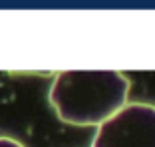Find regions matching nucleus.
<instances>
[{
    "label": "nucleus",
    "mask_w": 155,
    "mask_h": 147,
    "mask_svg": "<svg viewBox=\"0 0 155 147\" xmlns=\"http://www.w3.org/2000/svg\"><path fill=\"white\" fill-rule=\"evenodd\" d=\"M129 80L115 70H66L54 78L48 100L72 125H100L127 103Z\"/></svg>",
    "instance_id": "obj_1"
},
{
    "label": "nucleus",
    "mask_w": 155,
    "mask_h": 147,
    "mask_svg": "<svg viewBox=\"0 0 155 147\" xmlns=\"http://www.w3.org/2000/svg\"><path fill=\"white\" fill-rule=\"evenodd\" d=\"M91 147H155V106L125 103L100 123Z\"/></svg>",
    "instance_id": "obj_2"
},
{
    "label": "nucleus",
    "mask_w": 155,
    "mask_h": 147,
    "mask_svg": "<svg viewBox=\"0 0 155 147\" xmlns=\"http://www.w3.org/2000/svg\"><path fill=\"white\" fill-rule=\"evenodd\" d=\"M0 147H24V145L12 137H0Z\"/></svg>",
    "instance_id": "obj_3"
}]
</instances>
